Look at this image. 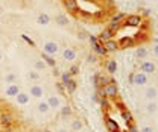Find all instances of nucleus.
I'll return each instance as SVG.
<instances>
[{
	"label": "nucleus",
	"mask_w": 158,
	"mask_h": 132,
	"mask_svg": "<svg viewBox=\"0 0 158 132\" xmlns=\"http://www.w3.org/2000/svg\"><path fill=\"white\" fill-rule=\"evenodd\" d=\"M79 38H81V39H84V38H85V34H84V32H81V34H79Z\"/></svg>",
	"instance_id": "nucleus-43"
},
{
	"label": "nucleus",
	"mask_w": 158,
	"mask_h": 132,
	"mask_svg": "<svg viewBox=\"0 0 158 132\" xmlns=\"http://www.w3.org/2000/svg\"><path fill=\"white\" fill-rule=\"evenodd\" d=\"M103 90H105V96H106V97H116L118 93L117 85H116L114 82H110L106 87H103Z\"/></svg>",
	"instance_id": "nucleus-4"
},
{
	"label": "nucleus",
	"mask_w": 158,
	"mask_h": 132,
	"mask_svg": "<svg viewBox=\"0 0 158 132\" xmlns=\"http://www.w3.org/2000/svg\"><path fill=\"white\" fill-rule=\"evenodd\" d=\"M140 132H154V129H152L151 126H144V128H141Z\"/></svg>",
	"instance_id": "nucleus-38"
},
{
	"label": "nucleus",
	"mask_w": 158,
	"mask_h": 132,
	"mask_svg": "<svg viewBox=\"0 0 158 132\" xmlns=\"http://www.w3.org/2000/svg\"><path fill=\"white\" fill-rule=\"evenodd\" d=\"M137 56L140 59H144V58L148 56V49L146 47H138L137 49Z\"/></svg>",
	"instance_id": "nucleus-29"
},
{
	"label": "nucleus",
	"mask_w": 158,
	"mask_h": 132,
	"mask_svg": "<svg viewBox=\"0 0 158 132\" xmlns=\"http://www.w3.org/2000/svg\"><path fill=\"white\" fill-rule=\"evenodd\" d=\"M123 17H125L123 14H117V15H114V17H113V21H114V23H118V21L123 19Z\"/></svg>",
	"instance_id": "nucleus-36"
},
{
	"label": "nucleus",
	"mask_w": 158,
	"mask_h": 132,
	"mask_svg": "<svg viewBox=\"0 0 158 132\" xmlns=\"http://www.w3.org/2000/svg\"><path fill=\"white\" fill-rule=\"evenodd\" d=\"M144 96H146V99H148L149 102L155 100V97H157V88H154V87H149V88L144 91Z\"/></svg>",
	"instance_id": "nucleus-15"
},
{
	"label": "nucleus",
	"mask_w": 158,
	"mask_h": 132,
	"mask_svg": "<svg viewBox=\"0 0 158 132\" xmlns=\"http://www.w3.org/2000/svg\"><path fill=\"white\" fill-rule=\"evenodd\" d=\"M90 43H91V47H93V50L98 53V55H105L106 53V50H105V47L99 43V39L96 37H90Z\"/></svg>",
	"instance_id": "nucleus-3"
},
{
	"label": "nucleus",
	"mask_w": 158,
	"mask_h": 132,
	"mask_svg": "<svg viewBox=\"0 0 158 132\" xmlns=\"http://www.w3.org/2000/svg\"><path fill=\"white\" fill-rule=\"evenodd\" d=\"M82 126H84V125H82V122H81L79 118H76V120L72 122V129H73V131H81Z\"/></svg>",
	"instance_id": "nucleus-28"
},
{
	"label": "nucleus",
	"mask_w": 158,
	"mask_h": 132,
	"mask_svg": "<svg viewBox=\"0 0 158 132\" xmlns=\"http://www.w3.org/2000/svg\"><path fill=\"white\" fill-rule=\"evenodd\" d=\"M96 15H98V17H103V15H105V12H98Z\"/></svg>",
	"instance_id": "nucleus-44"
},
{
	"label": "nucleus",
	"mask_w": 158,
	"mask_h": 132,
	"mask_svg": "<svg viewBox=\"0 0 158 132\" xmlns=\"http://www.w3.org/2000/svg\"><path fill=\"white\" fill-rule=\"evenodd\" d=\"M123 118L126 120V123H131V120H132V115L129 113H123Z\"/></svg>",
	"instance_id": "nucleus-35"
},
{
	"label": "nucleus",
	"mask_w": 158,
	"mask_h": 132,
	"mask_svg": "<svg viewBox=\"0 0 158 132\" xmlns=\"http://www.w3.org/2000/svg\"><path fill=\"white\" fill-rule=\"evenodd\" d=\"M134 44V41H132V38L129 37H123L120 38V41H118V46H122V47H131Z\"/></svg>",
	"instance_id": "nucleus-20"
},
{
	"label": "nucleus",
	"mask_w": 158,
	"mask_h": 132,
	"mask_svg": "<svg viewBox=\"0 0 158 132\" xmlns=\"http://www.w3.org/2000/svg\"><path fill=\"white\" fill-rule=\"evenodd\" d=\"M69 73H70L72 76H73V75H78V73H79V67H78V65H73V67L70 68V72H69Z\"/></svg>",
	"instance_id": "nucleus-33"
},
{
	"label": "nucleus",
	"mask_w": 158,
	"mask_h": 132,
	"mask_svg": "<svg viewBox=\"0 0 158 132\" xmlns=\"http://www.w3.org/2000/svg\"><path fill=\"white\" fill-rule=\"evenodd\" d=\"M55 23H56V24H59V26H67V24H69V19H67L65 15L59 14V15H56V17H55Z\"/></svg>",
	"instance_id": "nucleus-22"
},
{
	"label": "nucleus",
	"mask_w": 158,
	"mask_h": 132,
	"mask_svg": "<svg viewBox=\"0 0 158 132\" xmlns=\"http://www.w3.org/2000/svg\"><path fill=\"white\" fill-rule=\"evenodd\" d=\"M157 2H158V0H157Z\"/></svg>",
	"instance_id": "nucleus-49"
},
{
	"label": "nucleus",
	"mask_w": 158,
	"mask_h": 132,
	"mask_svg": "<svg viewBox=\"0 0 158 132\" xmlns=\"http://www.w3.org/2000/svg\"><path fill=\"white\" fill-rule=\"evenodd\" d=\"M157 108H158V105L154 102V100H152V102H149V103L146 105V111H148V113H151V114L155 113V111H157Z\"/></svg>",
	"instance_id": "nucleus-27"
},
{
	"label": "nucleus",
	"mask_w": 158,
	"mask_h": 132,
	"mask_svg": "<svg viewBox=\"0 0 158 132\" xmlns=\"http://www.w3.org/2000/svg\"><path fill=\"white\" fill-rule=\"evenodd\" d=\"M15 80H17V76L14 75V73H8V75L5 76V82L6 84H15Z\"/></svg>",
	"instance_id": "nucleus-30"
},
{
	"label": "nucleus",
	"mask_w": 158,
	"mask_h": 132,
	"mask_svg": "<svg viewBox=\"0 0 158 132\" xmlns=\"http://www.w3.org/2000/svg\"><path fill=\"white\" fill-rule=\"evenodd\" d=\"M131 80L134 85H144L148 82V75H144L143 72H137V73L131 75Z\"/></svg>",
	"instance_id": "nucleus-2"
},
{
	"label": "nucleus",
	"mask_w": 158,
	"mask_h": 132,
	"mask_svg": "<svg viewBox=\"0 0 158 132\" xmlns=\"http://www.w3.org/2000/svg\"><path fill=\"white\" fill-rule=\"evenodd\" d=\"M76 2H78V0H76Z\"/></svg>",
	"instance_id": "nucleus-48"
},
{
	"label": "nucleus",
	"mask_w": 158,
	"mask_h": 132,
	"mask_svg": "<svg viewBox=\"0 0 158 132\" xmlns=\"http://www.w3.org/2000/svg\"><path fill=\"white\" fill-rule=\"evenodd\" d=\"M37 109H38V113L46 114V113H49V109H50V108H49V103L43 100V102H40L38 105H37Z\"/></svg>",
	"instance_id": "nucleus-21"
},
{
	"label": "nucleus",
	"mask_w": 158,
	"mask_h": 132,
	"mask_svg": "<svg viewBox=\"0 0 158 132\" xmlns=\"http://www.w3.org/2000/svg\"><path fill=\"white\" fill-rule=\"evenodd\" d=\"M64 87H65L67 93H70V94H72V93H75V90H76V87H78V85H76V80H73V79H72V80H70L69 84H65Z\"/></svg>",
	"instance_id": "nucleus-23"
},
{
	"label": "nucleus",
	"mask_w": 158,
	"mask_h": 132,
	"mask_svg": "<svg viewBox=\"0 0 158 132\" xmlns=\"http://www.w3.org/2000/svg\"><path fill=\"white\" fill-rule=\"evenodd\" d=\"M61 80H62V82H61L62 85L69 84V82L72 80V75H70L69 72H64V73H61Z\"/></svg>",
	"instance_id": "nucleus-25"
},
{
	"label": "nucleus",
	"mask_w": 158,
	"mask_h": 132,
	"mask_svg": "<svg viewBox=\"0 0 158 132\" xmlns=\"http://www.w3.org/2000/svg\"><path fill=\"white\" fill-rule=\"evenodd\" d=\"M47 103H49V108H59V106H61V100H59V97L56 94L49 96Z\"/></svg>",
	"instance_id": "nucleus-11"
},
{
	"label": "nucleus",
	"mask_w": 158,
	"mask_h": 132,
	"mask_svg": "<svg viewBox=\"0 0 158 132\" xmlns=\"http://www.w3.org/2000/svg\"><path fill=\"white\" fill-rule=\"evenodd\" d=\"M2 59H3V55H2V52H0V61H2Z\"/></svg>",
	"instance_id": "nucleus-45"
},
{
	"label": "nucleus",
	"mask_w": 158,
	"mask_h": 132,
	"mask_svg": "<svg viewBox=\"0 0 158 132\" xmlns=\"http://www.w3.org/2000/svg\"><path fill=\"white\" fill-rule=\"evenodd\" d=\"M20 93V88L17 84H9L8 85V88H6V96H9V97H15V96Z\"/></svg>",
	"instance_id": "nucleus-10"
},
{
	"label": "nucleus",
	"mask_w": 158,
	"mask_h": 132,
	"mask_svg": "<svg viewBox=\"0 0 158 132\" xmlns=\"http://www.w3.org/2000/svg\"><path fill=\"white\" fill-rule=\"evenodd\" d=\"M44 68H46V62H44L43 59H37V61H35V70L41 72V70H44Z\"/></svg>",
	"instance_id": "nucleus-31"
},
{
	"label": "nucleus",
	"mask_w": 158,
	"mask_h": 132,
	"mask_svg": "<svg viewBox=\"0 0 158 132\" xmlns=\"http://www.w3.org/2000/svg\"><path fill=\"white\" fill-rule=\"evenodd\" d=\"M0 20H2V17H0Z\"/></svg>",
	"instance_id": "nucleus-47"
},
{
	"label": "nucleus",
	"mask_w": 158,
	"mask_h": 132,
	"mask_svg": "<svg viewBox=\"0 0 158 132\" xmlns=\"http://www.w3.org/2000/svg\"><path fill=\"white\" fill-rule=\"evenodd\" d=\"M62 3L67 8V11H76L78 9V2L76 0H62Z\"/></svg>",
	"instance_id": "nucleus-17"
},
{
	"label": "nucleus",
	"mask_w": 158,
	"mask_h": 132,
	"mask_svg": "<svg viewBox=\"0 0 158 132\" xmlns=\"http://www.w3.org/2000/svg\"><path fill=\"white\" fill-rule=\"evenodd\" d=\"M43 87H40V85H37V84H34L32 87H31V96L32 97H37V99H40L41 96H43Z\"/></svg>",
	"instance_id": "nucleus-13"
},
{
	"label": "nucleus",
	"mask_w": 158,
	"mask_h": 132,
	"mask_svg": "<svg viewBox=\"0 0 158 132\" xmlns=\"http://www.w3.org/2000/svg\"><path fill=\"white\" fill-rule=\"evenodd\" d=\"M106 72H108L110 75H113V73L117 72V62H116V59H110V61L106 62Z\"/></svg>",
	"instance_id": "nucleus-16"
},
{
	"label": "nucleus",
	"mask_w": 158,
	"mask_h": 132,
	"mask_svg": "<svg viewBox=\"0 0 158 132\" xmlns=\"http://www.w3.org/2000/svg\"><path fill=\"white\" fill-rule=\"evenodd\" d=\"M143 19L140 15H128V19L123 21V26H138L141 24Z\"/></svg>",
	"instance_id": "nucleus-5"
},
{
	"label": "nucleus",
	"mask_w": 158,
	"mask_h": 132,
	"mask_svg": "<svg viewBox=\"0 0 158 132\" xmlns=\"http://www.w3.org/2000/svg\"><path fill=\"white\" fill-rule=\"evenodd\" d=\"M113 35H114V32H111L108 27L106 29H103L102 32H100V35H99V41H102V43H105V41H108V39H113Z\"/></svg>",
	"instance_id": "nucleus-9"
},
{
	"label": "nucleus",
	"mask_w": 158,
	"mask_h": 132,
	"mask_svg": "<svg viewBox=\"0 0 158 132\" xmlns=\"http://www.w3.org/2000/svg\"><path fill=\"white\" fill-rule=\"evenodd\" d=\"M103 47H105L106 52H114V50H117L118 49V43L117 41H114V39H108V41L103 43Z\"/></svg>",
	"instance_id": "nucleus-8"
},
{
	"label": "nucleus",
	"mask_w": 158,
	"mask_h": 132,
	"mask_svg": "<svg viewBox=\"0 0 158 132\" xmlns=\"http://www.w3.org/2000/svg\"><path fill=\"white\" fill-rule=\"evenodd\" d=\"M38 23L40 24H49V23H50V17H49L46 12H43V14L38 15Z\"/></svg>",
	"instance_id": "nucleus-24"
},
{
	"label": "nucleus",
	"mask_w": 158,
	"mask_h": 132,
	"mask_svg": "<svg viewBox=\"0 0 158 132\" xmlns=\"http://www.w3.org/2000/svg\"><path fill=\"white\" fill-rule=\"evenodd\" d=\"M56 88H58L59 93H64V85L62 84H56Z\"/></svg>",
	"instance_id": "nucleus-40"
},
{
	"label": "nucleus",
	"mask_w": 158,
	"mask_h": 132,
	"mask_svg": "<svg viewBox=\"0 0 158 132\" xmlns=\"http://www.w3.org/2000/svg\"><path fill=\"white\" fill-rule=\"evenodd\" d=\"M46 132H50V131H46Z\"/></svg>",
	"instance_id": "nucleus-46"
},
{
	"label": "nucleus",
	"mask_w": 158,
	"mask_h": 132,
	"mask_svg": "<svg viewBox=\"0 0 158 132\" xmlns=\"http://www.w3.org/2000/svg\"><path fill=\"white\" fill-rule=\"evenodd\" d=\"M11 122H12V115H11L9 113H2L0 114V125L6 126V125H11Z\"/></svg>",
	"instance_id": "nucleus-14"
},
{
	"label": "nucleus",
	"mask_w": 158,
	"mask_h": 132,
	"mask_svg": "<svg viewBox=\"0 0 158 132\" xmlns=\"http://www.w3.org/2000/svg\"><path fill=\"white\" fill-rule=\"evenodd\" d=\"M58 50H59V47L55 41H47V43H44V46H43V52L47 53V55H50V56H53L55 53H58Z\"/></svg>",
	"instance_id": "nucleus-1"
},
{
	"label": "nucleus",
	"mask_w": 158,
	"mask_h": 132,
	"mask_svg": "<svg viewBox=\"0 0 158 132\" xmlns=\"http://www.w3.org/2000/svg\"><path fill=\"white\" fill-rule=\"evenodd\" d=\"M118 27H120V23H114V21H111V23H110V26H108V29H110L111 32H116Z\"/></svg>",
	"instance_id": "nucleus-32"
},
{
	"label": "nucleus",
	"mask_w": 158,
	"mask_h": 132,
	"mask_svg": "<svg viewBox=\"0 0 158 132\" xmlns=\"http://www.w3.org/2000/svg\"><path fill=\"white\" fill-rule=\"evenodd\" d=\"M29 99H31V96L27 94V93H21V91L15 96V100H17L19 105H26V103L29 102Z\"/></svg>",
	"instance_id": "nucleus-12"
},
{
	"label": "nucleus",
	"mask_w": 158,
	"mask_h": 132,
	"mask_svg": "<svg viewBox=\"0 0 158 132\" xmlns=\"http://www.w3.org/2000/svg\"><path fill=\"white\" fill-rule=\"evenodd\" d=\"M106 128H108V131L110 132H118V125L116 123V120H113V118H106Z\"/></svg>",
	"instance_id": "nucleus-18"
},
{
	"label": "nucleus",
	"mask_w": 158,
	"mask_h": 132,
	"mask_svg": "<svg viewBox=\"0 0 158 132\" xmlns=\"http://www.w3.org/2000/svg\"><path fill=\"white\" fill-rule=\"evenodd\" d=\"M29 79H32V80H37V79H38L40 76H38V73H37V72H31V73H29Z\"/></svg>",
	"instance_id": "nucleus-34"
},
{
	"label": "nucleus",
	"mask_w": 158,
	"mask_h": 132,
	"mask_svg": "<svg viewBox=\"0 0 158 132\" xmlns=\"http://www.w3.org/2000/svg\"><path fill=\"white\" fill-rule=\"evenodd\" d=\"M154 53L158 56V44H155V46H154Z\"/></svg>",
	"instance_id": "nucleus-42"
},
{
	"label": "nucleus",
	"mask_w": 158,
	"mask_h": 132,
	"mask_svg": "<svg viewBox=\"0 0 158 132\" xmlns=\"http://www.w3.org/2000/svg\"><path fill=\"white\" fill-rule=\"evenodd\" d=\"M62 56L65 61H75L76 59V52H75V49H72V47H65L64 50H62Z\"/></svg>",
	"instance_id": "nucleus-7"
},
{
	"label": "nucleus",
	"mask_w": 158,
	"mask_h": 132,
	"mask_svg": "<svg viewBox=\"0 0 158 132\" xmlns=\"http://www.w3.org/2000/svg\"><path fill=\"white\" fill-rule=\"evenodd\" d=\"M128 131H129V132H138L137 128H135L134 125H128Z\"/></svg>",
	"instance_id": "nucleus-39"
},
{
	"label": "nucleus",
	"mask_w": 158,
	"mask_h": 132,
	"mask_svg": "<svg viewBox=\"0 0 158 132\" xmlns=\"http://www.w3.org/2000/svg\"><path fill=\"white\" fill-rule=\"evenodd\" d=\"M94 61H96V56H94V55L90 53V55L87 56V62H94Z\"/></svg>",
	"instance_id": "nucleus-37"
},
{
	"label": "nucleus",
	"mask_w": 158,
	"mask_h": 132,
	"mask_svg": "<svg viewBox=\"0 0 158 132\" xmlns=\"http://www.w3.org/2000/svg\"><path fill=\"white\" fill-rule=\"evenodd\" d=\"M141 72H143L144 75H151V73H154V72H155V64L151 62V61H144V62L141 64Z\"/></svg>",
	"instance_id": "nucleus-6"
},
{
	"label": "nucleus",
	"mask_w": 158,
	"mask_h": 132,
	"mask_svg": "<svg viewBox=\"0 0 158 132\" xmlns=\"http://www.w3.org/2000/svg\"><path fill=\"white\" fill-rule=\"evenodd\" d=\"M23 38H24V39H26V41H27V43H29L31 46H34V41H32V39H29V38L26 37V35H24V37H23Z\"/></svg>",
	"instance_id": "nucleus-41"
},
{
	"label": "nucleus",
	"mask_w": 158,
	"mask_h": 132,
	"mask_svg": "<svg viewBox=\"0 0 158 132\" xmlns=\"http://www.w3.org/2000/svg\"><path fill=\"white\" fill-rule=\"evenodd\" d=\"M41 59L46 62V65H50V67H55V65H56V62H55L53 56H50V55H47V53H43Z\"/></svg>",
	"instance_id": "nucleus-19"
},
{
	"label": "nucleus",
	"mask_w": 158,
	"mask_h": 132,
	"mask_svg": "<svg viewBox=\"0 0 158 132\" xmlns=\"http://www.w3.org/2000/svg\"><path fill=\"white\" fill-rule=\"evenodd\" d=\"M61 115H62V117H69V115H72V106H70V105L62 106V108H61Z\"/></svg>",
	"instance_id": "nucleus-26"
}]
</instances>
